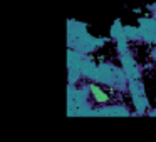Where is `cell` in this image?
Masks as SVG:
<instances>
[{
	"instance_id": "1",
	"label": "cell",
	"mask_w": 156,
	"mask_h": 142,
	"mask_svg": "<svg viewBox=\"0 0 156 142\" xmlns=\"http://www.w3.org/2000/svg\"><path fill=\"white\" fill-rule=\"evenodd\" d=\"M91 95L98 104H106V102L109 100L108 94H106L101 87H98V85H91Z\"/></svg>"
}]
</instances>
